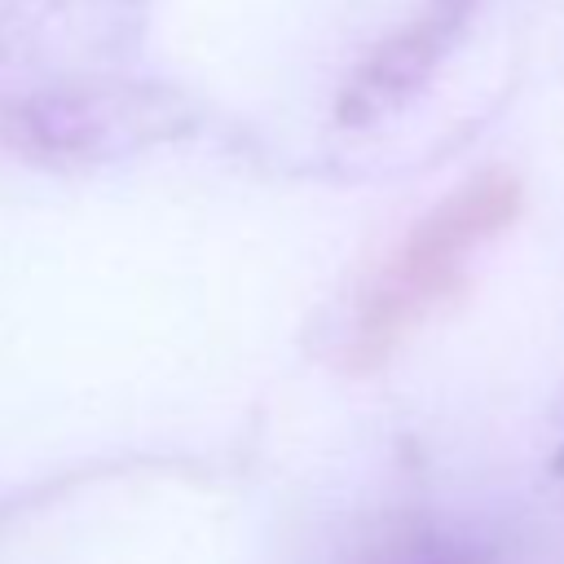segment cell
I'll list each match as a JSON object with an SVG mask.
<instances>
[{"label": "cell", "instance_id": "1", "mask_svg": "<svg viewBox=\"0 0 564 564\" xmlns=\"http://www.w3.org/2000/svg\"><path fill=\"white\" fill-rule=\"evenodd\" d=\"M511 203H516V189H511L507 181H476V185H467L463 194H454V198L414 234V242L401 251V260L383 273L379 308L361 317L366 339L397 330L414 304L432 300V291L445 286V278L458 273L463 256H467L485 234H494V229L507 220Z\"/></svg>", "mask_w": 564, "mask_h": 564}]
</instances>
